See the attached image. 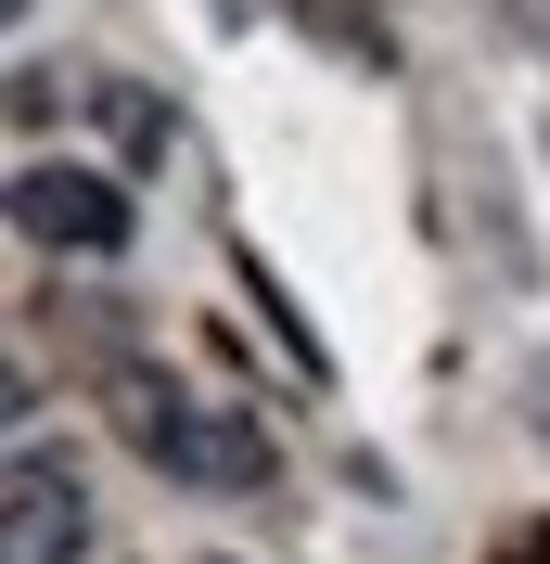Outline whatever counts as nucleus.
<instances>
[{
	"label": "nucleus",
	"mask_w": 550,
	"mask_h": 564,
	"mask_svg": "<svg viewBox=\"0 0 550 564\" xmlns=\"http://www.w3.org/2000/svg\"><path fill=\"white\" fill-rule=\"evenodd\" d=\"M13 231L65 257H116L129 245V193L103 167H13Z\"/></svg>",
	"instance_id": "f03ea898"
},
{
	"label": "nucleus",
	"mask_w": 550,
	"mask_h": 564,
	"mask_svg": "<svg viewBox=\"0 0 550 564\" xmlns=\"http://www.w3.org/2000/svg\"><path fill=\"white\" fill-rule=\"evenodd\" d=\"M129 436L167 462V475H193V488H270V436H256L231 398H206V386H141Z\"/></svg>",
	"instance_id": "f257e3e1"
},
{
	"label": "nucleus",
	"mask_w": 550,
	"mask_h": 564,
	"mask_svg": "<svg viewBox=\"0 0 550 564\" xmlns=\"http://www.w3.org/2000/svg\"><path fill=\"white\" fill-rule=\"evenodd\" d=\"M218 13H256V0H218Z\"/></svg>",
	"instance_id": "20e7f679"
},
{
	"label": "nucleus",
	"mask_w": 550,
	"mask_h": 564,
	"mask_svg": "<svg viewBox=\"0 0 550 564\" xmlns=\"http://www.w3.org/2000/svg\"><path fill=\"white\" fill-rule=\"evenodd\" d=\"M77 539H90L77 475L52 449H26V462H13V564H77Z\"/></svg>",
	"instance_id": "7ed1b4c3"
}]
</instances>
